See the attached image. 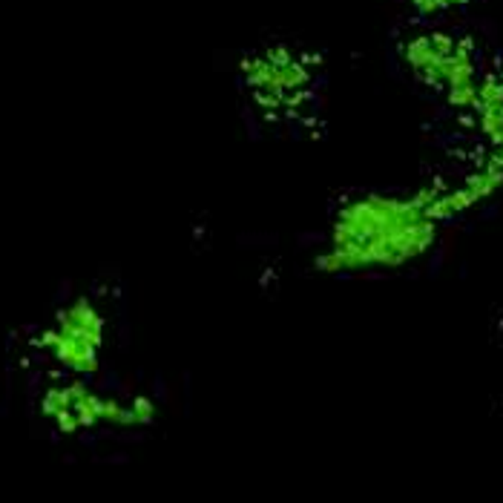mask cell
Segmentation results:
<instances>
[{"label": "cell", "mask_w": 503, "mask_h": 503, "mask_svg": "<svg viewBox=\"0 0 503 503\" xmlns=\"http://www.w3.org/2000/svg\"><path fill=\"white\" fill-rule=\"evenodd\" d=\"M242 78L265 113H293L311 87L308 64L288 47H265L242 60Z\"/></svg>", "instance_id": "obj_4"}, {"label": "cell", "mask_w": 503, "mask_h": 503, "mask_svg": "<svg viewBox=\"0 0 503 503\" xmlns=\"http://www.w3.org/2000/svg\"><path fill=\"white\" fill-rule=\"evenodd\" d=\"M446 184L414 193H363L333 213L317 267L325 274H368L420 259L449 222Z\"/></svg>", "instance_id": "obj_1"}, {"label": "cell", "mask_w": 503, "mask_h": 503, "mask_svg": "<svg viewBox=\"0 0 503 503\" xmlns=\"http://www.w3.org/2000/svg\"><path fill=\"white\" fill-rule=\"evenodd\" d=\"M44 414L60 429V431H81V429H98V426H113V429H141L156 420V403L150 397H113L101 394L83 380H67L60 386H52L44 394L40 403Z\"/></svg>", "instance_id": "obj_2"}, {"label": "cell", "mask_w": 503, "mask_h": 503, "mask_svg": "<svg viewBox=\"0 0 503 503\" xmlns=\"http://www.w3.org/2000/svg\"><path fill=\"white\" fill-rule=\"evenodd\" d=\"M460 3H466V0H411V6L420 15H434V12H443V9H452Z\"/></svg>", "instance_id": "obj_5"}, {"label": "cell", "mask_w": 503, "mask_h": 503, "mask_svg": "<svg viewBox=\"0 0 503 503\" xmlns=\"http://www.w3.org/2000/svg\"><path fill=\"white\" fill-rule=\"evenodd\" d=\"M104 343H107V320L101 308L87 297L60 308L40 337L44 351L75 380L92 377L98 371Z\"/></svg>", "instance_id": "obj_3"}]
</instances>
